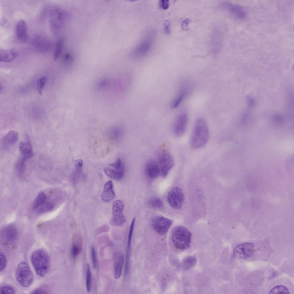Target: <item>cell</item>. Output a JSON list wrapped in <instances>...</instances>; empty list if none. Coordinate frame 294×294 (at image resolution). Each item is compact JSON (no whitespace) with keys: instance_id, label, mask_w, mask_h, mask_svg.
<instances>
[{"instance_id":"e575fe53","label":"cell","mask_w":294,"mask_h":294,"mask_svg":"<svg viewBox=\"0 0 294 294\" xmlns=\"http://www.w3.org/2000/svg\"><path fill=\"white\" fill-rule=\"evenodd\" d=\"M7 260L4 254L0 252V270L1 272L5 268L7 265Z\"/></svg>"},{"instance_id":"7c38bea8","label":"cell","mask_w":294,"mask_h":294,"mask_svg":"<svg viewBox=\"0 0 294 294\" xmlns=\"http://www.w3.org/2000/svg\"><path fill=\"white\" fill-rule=\"evenodd\" d=\"M188 121L187 114L185 113H181L177 117L174 125V131L178 137L182 136L186 129Z\"/></svg>"},{"instance_id":"30bf717a","label":"cell","mask_w":294,"mask_h":294,"mask_svg":"<svg viewBox=\"0 0 294 294\" xmlns=\"http://www.w3.org/2000/svg\"><path fill=\"white\" fill-rule=\"evenodd\" d=\"M32 44L36 50L42 53L48 51L51 47L50 39L45 36L41 34L34 36L32 40Z\"/></svg>"},{"instance_id":"60d3db41","label":"cell","mask_w":294,"mask_h":294,"mask_svg":"<svg viewBox=\"0 0 294 294\" xmlns=\"http://www.w3.org/2000/svg\"><path fill=\"white\" fill-rule=\"evenodd\" d=\"M46 291L41 288H38L33 290L30 293L31 294H47L48 293Z\"/></svg>"},{"instance_id":"603a6c76","label":"cell","mask_w":294,"mask_h":294,"mask_svg":"<svg viewBox=\"0 0 294 294\" xmlns=\"http://www.w3.org/2000/svg\"><path fill=\"white\" fill-rule=\"evenodd\" d=\"M19 150L21 154L23 155H32V148L29 141H24L20 143Z\"/></svg>"},{"instance_id":"52a82bcc","label":"cell","mask_w":294,"mask_h":294,"mask_svg":"<svg viewBox=\"0 0 294 294\" xmlns=\"http://www.w3.org/2000/svg\"><path fill=\"white\" fill-rule=\"evenodd\" d=\"M124 207L123 202L120 200H115L112 204V217L111 223L116 226H120L125 223V218L123 214Z\"/></svg>"},{"instance_id":"ab89813d","label":"cell","mask_w":294,"mask_h":294,"mask_svg":"<svg viewBox=\"0 0 294 294\" xmlns=\"http://www.w3.org/2000/svg\"><path fill=\"white\" fill-rule=\"evenodd\" d=\"M191 21L190 20L187 19L182 22L181 28L182 30L187 31L189 30L188 24L191 22Z\"/></svg>"},{"instance_id":"8d00e7d4","label":"cell","mask_w":294,"mask_h":294,"mask_svg":"<svg viewBox=\"0 0 294 294\" xmlns=\"http://www.w3.org/2000/svg\"><path fill=\"white\" fill-rule=\"evenodd\" d=\"M159 7L163 9H167L169 6V1L168 0H160L159 2Z\"/></svg>"},{"instance_id":"4dcf8cb0","label":"cell","mask_w":294,"mask_h":294,"mask_svg":"<svg viewBox=\"0 0 294 294\" xmlns=\"http://www.w3.org/2000/svg\"><path fill=\"white\" fill-rule=\"evenodd\" d=\"M288 289L285 286L282 285H279L275 286L270 291L269 294H289Z\"/></svg>"},{"instance_id":"5bb4252c","label":"cell","mask_w":294,"mask_h":294,"mask_svg":"<svg viewBox=\"0 0 294 294\" xmlns=\"http://www.w3.org/2000/svg\"><path fill=\"white\" fill-rule=\"evenodd\" d=\"M2 239L8 243L13 242L17 239L18 233L16 228L12 225L7 226L2 229L1 232Z\"/></svg>"},{"instance_id":"4fadbf2b","label":"cell","mask_w":294,"mask_h":294,"mask_svg":"<svg viewBox=\"0 0 294 294\" xmlns=\"http://www.w3.org/2000/svg\"><path fill=\"white\" fill-rule=\"evenodd\" d=\"M222 6L228 11L234 17L238 19H243L246 16V13L245 11L239 5L225 2L222 4Z\"/></svg>"},{"instance_id":"44dd1931","label":"cell","mask_w":294,"mask_h":294,"mask_svg":"<svg viewBox=\"0 0 294 294\" xmlns=\"http://www.w3.org/2000/svg\"><path fill=\"white\" fill-rule=\"evenodd\" d=\"M82 251V241L78 236L74 237L71 247V254L74 258L77 256Z\"/></svg>"},{"instance_id":"484cf974","label":"cell","mask_w":294,"mask_h":294,"mask_svg":"<svg viewBox=\"0 0 294 294\" xmlns=\"http://www.w3.org/2000/svg\"><path fill=\"white\" fill-rule=\"evenodd\" d=\"M196 263V259L194 256H189L185 258L182 262L183 268L187 270L194 266Z\"/></svg>"},{"instance_id":"8992f818","label":"cell","mask_w":294,"mask_h":294,"mask_svg":"<svg viewBox=\"0 0 294 294\" xmlns=\"http://www.w3.org/2000/svg\"><path fill=\"white\" fill-rule=\"evenodd\" d=\"M167 198L170 206L173 208L177 210L181 208L185 198L182 189L178 186L174 187L170 190Z\"/></svg>"},{"instance_id":"9a60e30c","label":"cell","mask_w":294,"mask_h":294,"mask_svg":"<svg viewBox=\"0 0 294 294\" xmlns=\"http://www.w3.org/2000/svg\"><path fill=\"white\" fill-rule=\"evenodd\" d=\"M18 139V133L15 131H10L2 138L1 143V147L3 149H8L15 144Z\"/></svg>"},{"instance_id":"7a4b0ae2","label":"cell","mask_w":294,"mask_h":294,"mask_svg":"<svg viewBox=\"0 0 294 294\" xmlns=\"http://www.w3.org/2000/svg\"><path fill=\"white\" fill-rule=\"evenodd\" d=\"M31 260L36 274L41 277L45 276L50 267V259L47 253L42 249H36L32 254Z\"/></svg>"},{"instance_id":"2e32d148","label":"cell","mask_w":294,"mask_h":294,"mask_svg":"<svg viewBox=\"0 0 294 294\" xmlns=\"http://www.w3.org/2000/svg\"><path fill=\"white\" fill-rule=\"evenodd\" d=\"M15 30L16 36L20 41L22 42L27 41L28 36V28L24 20H21L17 22Z\"/></svg>"},{"instance_id":"277c9868","label":"cell","mask_w":294,"mask_h":294,"mask_svg":"<svg viewBox=\"0 0 294 294\" xmlns=\"http://www.w3.org/2000/svg\"><path fill=\"white\" fill-rule=\"evenodd\" d=\"M16 277L18 282L23 287H27L32 284L33 274L27 262L22 261L18 264L16 271Z\"/></svg>"},{"instance_id":"b9f144b4","label":"cell","mask_w":294,"mask_h":294,"mask_svg":"<svg viewBox=\"0 0 294 294\" xmlns=\"http://www.w3.org/2000/svg\"><path fill=\"white\" fill-rule=\"evenodd\" d=\"M83 164L82 160L81 159H79L75 162V168L76 170L80 171L82 169Z\"/></svg>"},{"instance_id":"d4e9b609","label":"cell","mask_w":294,"mask_h":294,"mask_svg":"<svg viewBox=\"0 0 294 294\" xmlns=\"http://www.w3.org/2000/svg\"><path fill=\"white\" fill-rule=\"evenodd\" d=\"M145 41L140 45L136 51V56L139 57L145 55L150 50L151 44L149 41Z\"/></svg>"},{"instance_id":"1f68e13d","label":"cell","mask_w":294,"mask_h":294,"mask_svg":"<svg viewBox=\"0 0 294 294\" xmlns=\"http://www.w3.org/2000/svg\"><path fill=\"white\" fill-rule=\"evenodd\" d=\"M92 283V274L88 264L87 265L86 270V285L87 291L90 292L91 289Z\"/></svg>"},{"instance_id":"9c48e42d","label":"cell","mask_w":294,"mask_h":294,"mask_svg":"<svg viewBox=\"0 0 294 294\" xmlns=\"http://www.w3.org/2000/svg\"><path fill=\"white\" fill-rule=\"evenodd\" d=\"M254 250V245L252 243H245L237 246L234 249L233 255L237 258L248 259L253 255Z\"/></svg>"},{"instance_id":"f35d334b","label":"cell","mask_w":294,"mask_h":294,"mask_svg":"<svg viewBox=\"0 0 294 294\" xmlns=\"http://www.w3.org/2000/svg\"><path fill=\"white\" fill-rule=\"evenodd\" d=\"M109 165L113 168L117 169L121 167L123 164L122 163L121 160L119 158H118L116 162L111 163Z\"/></svg>"},{"instance_id":"d590c367","label":"cell","mask_w":294,"mask_h":294,"mask_svg":"<svg viewBox=\"0 0 294 294\" xmlns=\"http://www.w3.org/2000/svg\"><path fill=\"white\" fill-rule=\"evenodd\" d=\"M54 208V206L52 204L47 203L44 204L38 208V212H43L46 211H50Z\"/></svg>"},{"instance_id":"83f0119b","label":"cell","mask_w":294,"mask_h":294,"mask_svg":"<svg viewBox=\"0 0 294 294\" xmlns=\"http://www.w3.org/2000/svg\"><path fill=\"white\" fill-rule=\"evenodd\" d=\"M22 155L18 161L16 165V169L20 173H22L23 172L25 167V163L27 160L32 156L30 155Z\"/></svg>"},{"instance_id":"e0dca14e","label":"cell","mask_w":294,"mask_h":294,"mask_svg":"<svg viewBox=\"0 0 294 294\" xmlns=\"http://www.w3.org/2000/svg\"><path fill=\"white\" fill-rule=\"evenodd\" d=\"M115 196L113 182L109 181L105 184L101 196L102 200L104 202H108L112 200Z\"/></svg>"},{"instance_id":"ba28073f","label":"cell","mask_w":294,"mask_h":294,"mask_svg":"<svg viewBox=\"0 0 294 294\" xmlns=\"http://www.w3.org/2000/svg\"><path fill=\"white\" fill-rule=\"evenodd\" d=\"M172 221L163 216H157L152 219L151 224L154 230L160 235H164L171 225Z\"/></svg>"},{"instance_id":"74e56055","label":"cell","mask_w":294,"mask_h":294,"mask_svg":"<svg viewBox=\"0 0 294 294\" xmlns=\"http://www.w3.org/2000/svg\"><path fill=\"white\" fill-rule=\"evenodd\" d=\"M91 255L93 266L94 268L95 269L96 266V259L95 249L93 246L91 247Z\"/></svg>"},{"instance_id":"cb8c5ba5","label":"cell","mask_w":294,"mask_h":294,"mask_svg":"<svg viewBox=\"0 0 294 294\" xmlns=\"http://www.w3.org/2000/svg\"><path fill=\"white\" fill-rule=\"evenodd\" d=\"M148 205L154 209H161L164 207V204L162 200L156 196L151 197L148 200Z\"/></svg>"},{"instance_id":"d6986e66","label":"cell","mask_w":294,"mask_h":294,"mask_svg":"<svg viewBox=\"0 0 294 294\" xmlns=\"http://www.w3.org/2000/svg\"><path fill=\"white\" fill-rule=\"evenodd\" d=\"M18 54V51L16 49H4L0 50V61L5 62H10L15 59Z\"/></svg>"},{"instance_id":"8fae6325","label":"cell","mask_w":294,"mask_h":294,"mask_svg":"<svg viewBox=\"0 0 294 294\" xmlns=\"http://www.w3.org/2000/svg\"><path fill=\"white\" fill-rule=\"evenodd\" d=\"M159 167L162 176L166 177L174 165L173 159L169 153H162L159 158Z\"/></svg>"},{"instance_id":"7402d4cb","label":"cell","mask_w":294,"mask_h":294,"mask_svg":"<svg viewBox=\"0 0 294 294\" xmlns=\"http://www.w3.org/2000/svg\"><path fill=\"white\" fill-rule=\"evenodd\" d=\"M124 260L123 255L119 254L116 259L114 268V276L116 279H119L121 275Z\"/></svg>"},{"instance_id":"836d02e7","label":"cell","mask_w":294,"mask_h":294,"mask_svg":"<svg viewBox=\"0 0 294 294\" xmlns=\"http://www.w3.org/2000/svg\"><path fill=\"white\" fill-rule=\"evenodd\" d=\"M15 292L14 288L10 285H5L0 287L1 294H14Z\"/></svg>"},{"instance_id":"ac0fdd59","label":"cell","mask_w":294,"mask_h":294,"mask_svg":"<svg viewBox=\"0 0 294 294\" xmlns=\"http://www.w3.org/2000/svg\"><path fill=\"white\" fill-rule=\"evenodd\" d=\"M145 169L147 175L150 178H156L160 172L159 166L155 161L152 160H149L147 162Z\"/></svg>"},{"instance_id":"6da1fadb","label":"cell","mask_w":294,"mask_h":294,"mask_svg":"<svg viewBox=\"0 0 294 294\" xmlns=\"http://www.w3.org/2000/svg\"><path fill=\"white\" fill-rule=\"evenodd\" d=\"M208 129L205 120L199 118L196 120L191 139L192 146L199 148L206 144L209 138Z\"/></svg>"},{"instance_id":"3957f363","label":"cell","mask_w":294,"mask_h":294,"mask_svg":"<svg viewBox=\"0 0 294 294\" xmlns=\"http://www.w3.org/2000/svg\"><path fill=\"white\" fill-rule=\"evenodd\" d=\"M192 235L190 232L184 227H175L171 234L172 241L174 246L179 250L187 249L190 246Z\"/></svg>"},{"instance_id":"ffe728a7","label":"cell","mask_w":294,"mask_h":294,"mask_svg":"<svg viewBox=\"0 0 294 294\" xmlns=\"http://www.w3.org/2000/svg\"><path fill=\"white\" fill-rule=\"evenodd\" d=\"M105 174L110 178L115 180H119L123 177L125 171L123 165L119 169H111L105 167L103 169Z\"/></svg>"},{"instance_id":"f546056e","label":"cell","mask_w":294,"mask_h":294,"mask_svg":"<svg viewBox=\"0 0 294 294\" xmlns=\"http://www.w3.org/2000/svg\"><path fill=\"white\" fill-rule=\"evenodd\" d=\"M185 94L183 90L178 93L171 102V106L172 108L175 109L179 105L184 98Z\"/></svg>"},{"instance_id":"f1b7e54d","label":"cell","mask_w":294,"mask_h":294,"mask_svg":"<svg viewBox=\"0 0 294 294\" xmlns=\"http://www.w3.org/2000/svg\"><path fill=\"white\" fill-rule=\"evenodd\" d=\"M63 38H60L57 41L54 50L53 58L54 60H57L61 53L63 46Z\"/></svg>"},{"instance_id":"d6a6232c","label":"cell","mask_w":294,"mask_h":294,"mask_svg":"<svg viewBox=\"0 0 294 294\" xmlns=\"http://www.w3.org/2000/svg\"><path fill=\"white\" fill-rule=\"evenodd\" d=\"M46 77L43 76L39 79L37 81V89L38 93L41 95L42 94V90L47 81Z\"/></svg>"},{"instance_id":"4316f807","label":"cell","mask_w":294,"mask_h":294,"mask_svg":"<svg viewBox=\"0 0 294 294\" xmlns=\"http://www.w3.org/2000/svg\"><path fill=\"white\" fill-rule=\"evenodd\" d=\"M46 196L43 192H40L37 195L33 203V207L35 209L38 208L45 203Z\"/></svg>"},{"instance_id":"5b68a950","label":"cell","mask_w":294,"mask_h":294,"mask_svg":"<svg viewBox=\"0 0 294 294\" xmlns=\"http://www.w3.org/2000/svg\"><path fill=\"white\" fill-rule=\"evenodd\" d=\"M64 16V11L60 8L56 7L52 10L50 16L49 23L51 32L54 36L58 35L61 32Z\"/></svg>"},{"instance_id":"7bdbcfd3","label":"cell","mask_w":294,"mask_h":294,"mask_svg":"<svg viewBox=\"0 0 294 294\" xmlns=\"http://www.w3.org/2000/svg\"><path fill=\"white\" fill-rule=\"evenodd\" d=\"M170 22L169 21H166L165 24V32L167 33H169L170 32Z\"/></svg>"}]
</instances>
